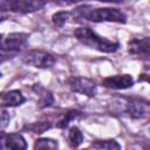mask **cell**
I'll use <instances>...</instances> for the list:
<instances>
[{
    "label": "cell",
    "mask_w": 150,
    "mask_h": 150,
    "mask_svg": "<svg viewBox=\"0 0 150 150\" xmlns=\"http://www.w3.org/2000/svg\"><path fill=\"white\" fill-rule=\"evenodd\" d=\"M71 15L75 19H82L90 22H116V23H125L127 14L118 8L112 7H101L94 8L90 5H81L71 11Z\"/></svg>",
    "instance_id": "cell-1"
},
{
    "label": "cell",
    "mask_w": 150,
    "mask_h": 150,
    "mask_svg": "<svg viewBox=\"0 0 150 150\" xmlns=\"http://www.w3.org/2000/svg\"><path fill=\"white\" fill-rule=\"evenodd\" d=\"M74 36L83 46H87V47L98 50L101 53L111 54V53H115L120 48V42L111 41L104 36L98 35L90 27L83 26V27L76 28L74 30Z\"/></svg>",
    "instance_id": "cell-2"
},
{
    "label": "cell",
    "mask_w": 150,
    "mask_h": 150,
    "mask_svg": "<svg viewBox=\"0 0 150 150\" xmlns=\"http://www.w3.org/2000/svg\"><path fill=\"white\" fill-rule=\"evenodd\" d=\"M111 111L127 115L132 120L145 118L150 114V104L148 101L136 97L117 98L111 102Z\"/></svg>",
    "instance_id": "cell-3"
},
{
    "label": "cell",
    "mask_w": 150,
    "mask_h": 150,
    "mask_svg": "<svg viewBox=\"0 0 150 150\" xmlns=\"http://www.w3.org/2000/svg\"><path fill=\"white\" fill-rule=\"evenodd\" d=\"M47 0H0V9L20 14H28L41 11Z\"/></svg>",
    "instance_id": "cell-4"
},
{
    "label": "cell",
    "mask_w": 150,
    "mask_h": 150,
    "mask_svg": "<svg viewBox=\"0 0 150 150\" xmlns=\"http://www.w3.org/2000/svg\"><path fill=\"white\" fill-rule=\"evenodd\" d=\"M22 62L25 64L34 67V68L47 69V68H52L55 64L56 59L53 54H50L46 50L30 49V50H27L22 55Z\"/></svg>",
    "instance_id": "cell-5"
},
{
    "label": "cell",
    "mask_w": 150,
    "mask_h": 150,
    "mask_svg": "<svg viewBox=\"0 0 150 150\" xmlns=\"http://www.w3.org/2000/svg\"><path fill=\"white\" fill-rule=\"evenodd\" d=\"M28 39H29V34L23 33V32H14L9 34H5V35L1 34L0 35V49L15 55L16 53L21 52L27 46Z\"/></svg>",
    "instance_id": "cell-6"
},
{
    "label": "cell",
    "mask_w": 150,
    "mask_h": 150,
    "mask_svg": "<svg viewBox=\"0 0 150 150\" xmlns=\"http://www.w3.org/2000/svg\"><path fill=\"white\" fill-rule=\"evenodd\" d=\"M68 88L76 94L84 95L87 97H95L97 94V86L96 83L87 77L81 76H70L67 80Z\"/></svg>",
    "instance_id": "cell-7"
},
{
    "label": "cell",
    "mask_w": 150,
    "mask_h": 150,
    "mask_svg": "<svg viewBox=\"0 0 150 150\" xmlns=\"http://www.w3.org/2000/svg\"><path fill=\"white\" fill-rule=\"evenodd\" d=\"M135 84V80L130 74H116L102 80V86L109 89L123 90L132 88Z\"/></svg>",
    "instance_id": "cell-8"
},
{
    "label": "cell",
    "mask_w": 150,
    "mask_h": 150,
    "mask_svg": "<svg viewBox=\"0 0 150 150\" xmlns=\"http://www.w3.org/2000/svg\"><path fill=\"white\" fill-rule=\"evenodd\" d=\"M27 142L25 137L19 132H0V149L1 150H23L27 149Z\"/></svg>",
    "instance_id": "cell-9"
},
{
    "label": "cell",
    "mask_w": 150,
    "mask_h": 150,
    "mask_svg": "<svg viewBox=\"0 0 150 150\" xmlns=\"http://www.w3.org/2000/svg\"><path fill=\"white\" fill-rule=\"evenodd\" d=\"M149 48L150 40L148 36L144 38H134L128 42V50L132 55H138L144 60H149Z\"/></svg>",
    "instance_id": "cell-10"
},
{
    "label": "cell",
    "mask_w": 150,
    "mask_h": 150,
    "mask_svg": "<svg viewBox=\"0 0 150 150\" xmlns=\"http://www.w3.org/2000/svg\"><path fill=\"white\" fill-rule=\"evenodd\" d=\"M26 98L23 96V94L21 93V90L19 89H13V90H8L5 91L2 94H0V105L2 107H9V108H14V107H19L22 103H25Z\"/></svg>",
    "instance_id": "cell-11"
},
{
    "label": "cell",
    "mask_w": 150,
    "mask_h": 150,
    "mask_svg": "<svg viewBox=\"0 0 150 150\" xmlns=\"http://www.w3.org/2000/svg\"><path fill=\"white\" fill-rule=\"evenodd\" d=\"M32 90L38 96V107L43 109V108H48L50 105H53L54 103V95L50 90L46 89L45 87H42L40 83H35L32 87Z\"/></svg>",
    "instance_id": "cell-12"
},
{
    "label": "cell",
    "mask_w": 150,
    "mask_h": 150,
    "mask_svg": "<svg viewBox=\"0 0 150 150\" xmlns=\"http://www.w3.org/2000/svg\"><path fill=\"white\" fill-rule=\"evenodd\" d=\"M83 139H84V136H83L82 131L80 130V128L74 125V127H71L69 129V131H68V141H69V144L73 148L80 146L83 143Z\"/></svg>",
    "instance_id": "cell-13"
},
{
    "label": "cell",
    "mask_w": 150,
    "mask_h": 150,
    "mask_svg": "<svg viewBox=\"0 0 150 150\" xmlns=\"http://www.w3.org/2000/svg\"><path fill=\"white\" fill-rule=\"evenodd\" d=\"M34 149H47V150H56L59 148V142L56 139L53 138H48V137H41L38 138L34 144H33Z\"/></svg>",
    "instance_id": "cell-14"
},
{
    "label": "cell",
    "mask_w": 150,
    "mask_h": 150,
    "mask_svg": "<svg viewBox=\"0 0 150 150\" xmlns=\"http://www.w3.org/2000/svg\"><path fill=\"white\" fill-rule=\"evenodd\" d=\"M50 128H52V123L49 121H36V122H33V123L26 125V129H28L30 132L38 134V135L43 134L45 131L49 130Z\"/></svg>",
    "instance_id": "cell-15"
},
{
    "label": "cell",
    "mask_w": 150,
    "mask_h": 150,
    "mask_svg": "<svg viewBox=\"0 0 150 150\" xmlns=\"http://www.w3.org/2000/svg\"><path fill=\"white\" fill-rule=\"evenodd\" d=\"M90 148H95V149H109V150H118L121 149V144L116 141V139H101V141H96L93 142V144L90 145Z\"/></svg>",
    "instance_id": "cell-16"
},
{
    "label": "cell",
    "mask_w": 150,
    "mask_h": 150,
    "mask_svg": "<svg viewBox=\"0 0 150 150\" xmlns=\"http://www.w3.org/2000/svg\"><path fill=\"white\" fill-rule=\"evenodd\" d=\"M80 111L79 110H76V109H71V110H68L64 115H63V117L56 123V128H60V129H66L68 125H69V123L71 122V121H74V120H76L79 116H80Z\"/></svg>",
    "instance_id": "cell-17"
},
{
    "label": "cell",
    "mask_w": 150,
    "mask_h": 150,
    "mask_svg": "<svg viewBox=\"0 0 150 150\" xmlns=\"http://www.w3.org/2000/svg\"><path fill=\"white\" fill-rule=\"evenodd\" d=\"M71 16V12L68 11H59L52 15V22L56 27H62Z\"/></svg>",
    "instance_id": "cell-18"
},
{
    "label": "cell",
    "mask_w": 150,
    "mask_h": 150,
    "mask_svg": "<svg viewBox=\"0 0 150 150\" xmlns=\"http://www.w3.org/2000/svg\"><path fill=\"white\" fill-rule=\"evenodd\" d=\"M11 116L7 110H0V129H5L9 125Z\"/></svg>",
    "instance_id": "cell-19"
},
{
    "label": "cell",
    "mask_w": 150,
    "mask_h": 150,
    "mask_svg": "<svg viewBox=\"0 0 150 150\" xmlns=\"http://www.w3.org/2000/svg\"><path fill=\"white\" fill-rule=\"evenodd\" d=\"M13 56H14V54H12V53H7V52L0 49V63L7 61V60H9V59H12ZM1 76H2V75H1V73H0V77H1Z\"/></svg>",
    "instance_id": "cell-20"
},
{
    "label": "cell",
    "mask_w": 150,
    "mask_h": 150,
    "mask_svg": "<svg viewBox=\"0 0 150 150\" xmlns=\"http://www.w3.org/2000/svg\"><path fill=\"white\" fill-rule=\"evenodd\" d=\"M7 18H8V12H6L4 9H0V22L5 21Z\"/></svg>",
    "instance_id": "cell-21"
},
{
    "label": "cell",
    "mask_w": 150,
    "mask_h": 150,
    "mask_svg": "<svg viewBox=\"0 0 150 150\" xmlns=\"http://www.w3.org/2000/svg\"><path fill=\"white\" fill-rule=\"evenodd\" d=\"M96 1H101V2H114V4H122L127 0H96Z\"/></svg>",
    "instance_id": "cell-22"
},
{
    "label": "cell",
    "mask_w": 150,
    "mask_h": 150,
    "mask_svg": "<svg viewBox=\"0 0 150 150\" xmlns=\"http://www.w3.org/2000/svg\"><path fill=\"white\" fill-rule=\"evenodd\" d=\"M62 4H77V2H81L83 0H60Z\"/></svg>",
    "instance_id": "cell-23"
},
{
    "label": "cell",
    "mask_w": 150,
    "mask_h": 150,
    "mask_svg": "<svg viewBox=\"0 0 150 150\" xmlns=\"http://www.w3.org/2000/svg\"><path fill=\"white\" fill-rule=\"evenodd\" d=\"M52 1H54V2H57V4H60V2H61L60 0H52Z\"/></svg>",
    "instance_id": "cell-24"
}]
</instances>
